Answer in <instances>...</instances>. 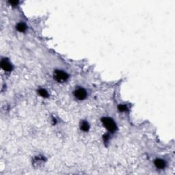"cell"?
<instances>
[{"instance_id":"cell-1","label":"cell","mask_w":175,"mask_h":175,"mask_svg":"<svg viewBox=\"0 0 175 175\" xmlns=\"http://www.w3.org/2000/svg\"><path fill=\"white\" fill-rule=\"evenodd\" d=\"M101 122L103 127L109 134H114L117 131V125L112 118L103 117L101 118Z\"/></svg>"},{"instance_id":"cell-2","label":"cell","mask_w":175,"mask_h":175,"mask_svg":"<svg viewBox=\"0 0 175 175\" xmlns=\"http://www.w3.org/2000/svg\"><path fill=\"white\" fill-rule=\"evenodd\" d=\"M53 78L58 83H64L69 78V75L64 70L57 69L53 72Z\"/></svg>"},{"instance_id":"cell-3","label":"cell","mask_w":175,"mask_h":175,"mask_svg":"<svg viewBox=\"0 0 175 175\" xmlns=\"http://www.w3.org/2000/svg\"><path fill=\"white\" fill-rule=\"evenodd\" d=\"M73 96L75 98L79 100V101H83L87 98L88 93L86 89H84L83 88L78 87L75 89L73 91Z\"/></svg>"},{"instance_id":"cell-4","label":"cell","mask_w":175,"mask_h":175,"mask_svg":"<svg viewBox=\"0 0 175 175\" xmlns=\"http://www.w3.org/2000/svg\"><path fill=\"white\" fill-rule=\"evenodd\" d=\"M1 67H2V69L6 73L11 72L12 69H13V66L12 65L11 62H10L8 60V58H4L2 59Z\"/></svg>"},{"instance_id":"cell-5","label":"cell","mask_w":175,"mask_h":175,"mask_svg":"<svg viewBox=\"0 0 175 175\" xmlns=\"http://www.w3.org/2000/svg\"><path fill=\"white\" fill-rule=\"evenodd\" d=\"M154 166L157 169L164 170L167 166V162L166 161V160H163V159L157 158L154 161Z\"/></svg>"},{"instance_id":"cell-6","label":"cell","mask_w":175,"mask_h":175,"mask_svg":"<svg viewBox=\"0 0 175 175\" xmlns=\"http://www.w3.org/2000/svg\"><path fill=\"white\" fill-rule=\"evenodd\" d=\"M79 127L81 131H83V132H88L90 130V124L89 122H88L87 121H82L80 122V125H79Z\"/></svg>"},{"instance_id":"cell-7","label":"cell","mask_w":175,"mask_h":175,"mask_svg":"<svg viewBox=\"0 0 175 175\" xmlns=\"http://www.w3.org/2000/svg\"><path fill=\"white\" fill-rule=\"evenodd\" d=\"M27 25L23 22H19L16 25V30L21 33H24L27 30Z\"/></svg>"},{"instance_id":"cell-8","label":"cell","mask_w":175,"mask_h":175,"mask_svg":"<svg viewBox=\"0 0 175 175\" xmlns=\"http://www.w3.org/2000/svg\"><path fill=\"white\" fill-rule=\"evenodd\" d=\"M38 94L41 96L43 97V98H48L49 97V93L47 91V90L45 88H39L38 90Z\"/></svg>"},{"instance_id":"cell-9","label":"cell","mask_w":175,"mask_h":175,"mask_svg":"<svg viewBox=\"0 0 175 175\" xmlns=\"http://www.w3.org/2000/svg\"><path fill=\"white\" fill-rule=\"evenodd\" d=\"M118 109L120 112H126L127 110L128 109L127 108V107L126 105H124V104H121V105H119L118 107Z\"/></svg>"}]
</instances>
